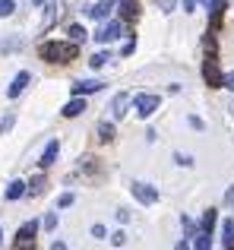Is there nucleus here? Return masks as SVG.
Segmentation results:
<instances>
[{
	"mask_svg": "<svg viewBox=\"0 0 234 250\" xmlns=\"http://www.w3.org/2000/svg\"><path fill=\"white\" fill-rule=\"evenodd\" d=\"M111 10H114V3H111V0H98V3H95L92 10H89V16H92V19H105Z\"/></svg>",
	"mask_w": 234,
	"mask_h": 250,
	"instance_id": "obj_12",
	"label": "nucleus"
},
{
	"mask_svg": "<svg viewBox=\"0 0 234 250\" xmlns=\"http://www.w3.org/2000/svg\"><path fill=\"white\" fill-rule=\"evenodd\" d=\"M184 13H193V0H184Z\"/></svg>",
	"mask_w": 234,
	"mask_h": 250,
	"instance_id": "obj_31",
	"label": "nucleus"
},
{
	"mask_svg": "<svg viewBox=\"0 0 234 250\" xmlns=\"http://www.w3.org/2000/svg\"><path fill=\"white\" fill-rule=\"evenodd\" d=\"M196 250H212V234H199V238H196Z\"/></svg>",
	"mask_w": 234,
	"mask_h": 250,
	"instance_id": "obj_19",
	"label": "nucleus"
},
{
	"mask_svg": "<svg viewBox=\"0 0 234 250\" xmlns=\"http://www.w3.org/2000/svg\"><path fill=\"white\" fill-rule=\"evenodd\" d=\"M57 152H60V143H57V140H51L48 146H44L41 162H38V165H41V168H51V165H54V159H57Z\"/></svg>",
	"mask_w": 234,
	"mask_h": 250,
	"instance_id": "obj_7",
	"label": "nucleus"
},
{
	"mask_svg": "<svg viewBox=\"0 0 234 250\" xmlns=\"http://www.w3.org/2000/svg\"><path fill=\"white\" fill-rule=\"evenodd\" d=\"M29 190H25V184L22 181H13L10 187H6V200H19V196H25Z\"/></svg>",
	"mask_w": 234,
	"mask_h": 250,
	"instance_id": "obj_15",
	"label": "nucleus"
},
{
	"mask_svg": "<svg viewBox=\"0 0 234 250\" xmlns=\"http://www.w3.org/2000/svg\"><path fill=\"white\" fill-rule=\"evenodd\" d=\"M41 190H44V177H35V181L29 184V193H32V196H38Z\"/></svg>",
	"mask_w": 234,
	"mask_h": 250,
	"instance_id": "obj_20",
	"label": "nucleus"
},
{
	"mask_svg": "<svg viewBox=\"0 0 234 250\" xmlns=\"http://www.w3.org/2000/svg\"><path fill=\"white\" fill-rule=\"evenodd\" d=\"M117 6H120L123 19H136L139 16V3H136V0H117Z\"/></svg>",
	"mask_w": 234,
	"mask_h": 250,
	"instance_id": "obj_11",
	"label": "nucleus"
},
{
	"mask_svg": "<svg viewBox=\"0 0 234 250\" xmlns=\"http://www.w3.org/2000/svg\"><path fill=\"white\" fill-rule=\"evenodd\" d=\"M0 238H3V231H0Z\"/></svg>",
	"mask_w": 234,
	"mask_h": 250,
	"instance_id": "obj_33",
	"label": "nucleus"
},
{
	"mask_svg": "<svg viewBox=\"0 0 234 250\" xmlns=\"http://www.w3.org/2000/svg\"><path fill=\"white\" fill-rule=\"evenodd\" d=\"M105 83H98V80H79L73 85V95H89V92H98Z\"/></svg>",
	"mask_w": 234,
	"mask_h": 250,
	"instance_id": "obj_10",
	"label": "nucleus"
},
{
	"mask_svg": "<svg viewBox=\"0 0 234 250\" xmlns=\"http://www.w3.org/2000/svg\"><path fill=\"white\" fill-rule=\"evenodd\" d=\"M35 234H38V222L32 219V222H25V225L16 231V244H13V247H16V250H32V247H35Z\"/></svg>",
	"mask_w": 234,
	"mask_h": 250,
	"instance_id": "obj_2",
	"label": "nucleus"
},
{
	"mask_svg": "<svg viewBox=\"0 0 234 250\" xmlns=\"http://www.w3.org/2000/svg\"><path fill=\"white\" fill-rule=\"evenodd\" d=\"M29 80H32V76L25 73V70H22V73H16V76H13V83H10V89H6V95H10V98H16L19 92H22L25 85H29Z\"/></svg>",
	"mask_w": 234,
	"mask_h": 250,
	"instance_id": "obj_8",
	"label": "nucleus"
},
{
	"mask_svg": "<svg viewBox=\"0 0 234 250\" xmlns=\"http://www.w3.org/2000/svg\"><path fill=\"white\" fill-rule=\"evenodd\" d=\"M177 250H190V247H187V244H177Z\"/></svg>",
	"mask_w": 234,
	"mask_h": 250,
	"instance_id": "obj_32",
	"label": "nucleus"
},
{
	"mask_svg": "<svg viewBox=\"0 0 234 250\" xmlns=\"http://www.w3.org/2000/svg\"><path fill=\"white\" fill-rule=\"evenodd\" d=\"M51 250H67V244H63V241H54V244H51Z\"/></svg>",
	"mask_w": 234,
	"mask_h": 250,
	"instance_id": "obj_30",
	"label": "nucleus"
},
{
	"mask_svg": "<svg viewBox=\"0 0 234 250\" xmlns=\"http://www.w3.org/2000/svg\"><path fill=\"white\" fill-rule=\"evenodd\" d=\"M212 228H215V209H206V215H203V231L212 234Z\"/></svg>",
	"mask_w": 234,
	"mask_h": 250,
	"instance_id": "obj_17",
	"label": "nucleus"
},
{
	"mask_svg": "<svg viewBox=\"0 0 234 250\" xmlns=\"http://www.w3.org/2000/svg\"><path fill=\"white\" fill-rule=\"evenodd\" d=\"M38 54L48 63H70L76 57V42H44Z\"/></svg>",
	"mask_w": 234,
	"mask_h": 250,
	"instance_id": "obj_1",
	"label": "nucleus"
},
{
	"mask_svg": "<svg viewBox=\"0 0 234 250\" xmlns=\"http://www.w3.org/2000/svg\"><path fill=\"white\" fill-rule=\"evenodd\" d=\"M123 35V25L120 22H105V25H101V29L98 32H95V38H98V42H114V38H120Z\"/></svg>",
	"mask_w": 234,
	"mask_h": 250,
	"instance_id": "obj_5",
	"label": "nucleus"
},
{
	"mask_svg": "<svg viewBox=\"0 0 234 250\" xmlns=\"http://www.w3.org/2000/svg\"><path fill=\"white\" fill-rule=\"evenodd\" d=\"M225 6H228V0H209V13H212V25H218V19H222Z\"/></svg>",
	"mask_w": 234,
	"mask_h": 250,
	"instance_id": "obj_14",
	"label": "nucleus"
},
{
	"mask_svg": "<svg viewBox=\"0 0 234 250\" xmlns=\"http://www.w3.org/2000/svg\"><path fill=\"white\" fill-rule=\"evenodd\" d=\"M89 63H92L95 70H98V67H105V63H108V54H95V57H92Z\"/></svg>",
	"mask_w": 234,
	"mask_h": 250,
	"instance_id": "obj_24",
	"label": "nucleus"
},
{
	"mask_svg": "<svg viewBox=\"0 0 234 250\" xmlns=\"http://www.w3.org/2000/svg\"><path fill=\"white\" fill-rule=\"evenodd\" d=\"M70 38H73V42H82V38H86V29H82V25H70Z\"/></svg>",
	"mask_w": 234,
	"mask_h": 250,
	"instance_id": "obj_22",
	"label": "nucleus"
},
{
	"mask_svg": "<svg viewBox=\"0 0 234 250\" xmlns=\"http://www.w3.org/2000/svg\"><path fill=\"white\" fill-rule=\"evenodd\" d=\"M174 6H177V0H158V10L161 13H171Z\"/></svg>",
	"mask_w": 234,
	"mask_h": 250,
	"instance_id": "obj_23",
	"label": "nucleus"
},
{
	"mask_svg": "<svg viewBox=\"0 0 234 250\" xmlns=\"http://www.w3.org/2000/svg\"><path fill=\"white\" fill-rule=\"evenodd\" d=\"M130 190H133V196L139 203H146V206H152V203L158 200V190L149 187V184H142V181H133V184H130Z\"/></svg>",
	"mask_w": 234,
	"mask_h": 250,
	"instance_id": "obj_3",
	"label": "nucleus"
},
{
	"mask_svg": "<svg viewBox=\"0 0 234 250\" xmlns=\"http://www.w3.org/2000/svg\"><path fill=\"white\" fill-rule=\"evenodd\" d=\"M82 111H86V102H82L79 95H76L73 102H67V104H63V117H76V114H82Z\"/></svg>",
	"mask_w": 234,
	"mask_h": 250,
	"instance_id": "obj_13",
	"label": "nucleus"
},
{
	"mask_svg": "<svg viewBox=\"0 0 234 250\" xmlns=\"http://www.w3.org/2000/svg\"><path fill=\"white\" fill-rule=\"evenodd\" d=\"M57 206H60V209H67V206H73V193H63V196H60V200H57Z\"/></svg>",
	"mask_w": 234,
	"mask_h": 250,
	"instance_id": "obj_25",
	"label": "nucleus"
},
{
	"mask_svg": "<svg viewBox=\"0 0 234 250\" xmlns=\"http://www.w3.org/2000/svg\"><path fill=\"white\" fill-rule=\"evenodd\" d=\"M222 238H225V250H234V222L228 219L222 228Z\"/></svg>",
	"mask_w": 234,
	"mask_h": 250,
	"instance_id": "obj_16",
	"label": "nucleus"
},
{
	"mask_svg": "<svg viewBox=\"0 0 234 250\" xmlns=\"http://www.w3.org/2000/svg\"><path fill=\"white\" fill-rule=\"evenodd\" d=\"M203 76H206V83L209 85H225V76L218 73V63H215V57H209V61H206V67H203Z\"/></svg>",
	"mask_w": 234,
	"mask_h": 250,
	"instance_id": "obj_6",
	"label": "nucleus"
},
{
	"mask_svg": "<svg viewBox=\"0 0 234 250\" xmlns=\"http://www.w3.org/2000/svg\"><path fill=\"white\" fill-rule=\"evenodd\" d=\"M174 162H177V165H193L190 155H174Z\"/></svg>",
	"mask_w": 234,
	"mask_h": 250,
	"instance_id": "obj_28",
	"label": "nucleus"
},
{
	"mask_svg": "<svg viewBox=\"0 0 234 250\" xmlns=\"http://www.w3.org/2000/svg\"><path fill=\"white\" fill-rule=\"evenodd\" d=\"M127 108H130V95H127V92L114 95V102H111V114H114V117H123V114H127Z\"/></svg>",
	"mask_w": 234,
	"mask_h": 250,
	"instance_id": "obj_9",
	"label": "nucleus"
},
{
	"mask_svg": "<svg viewBox=\"0 0 234 250\" xmlns=\"http://www.w3.org/2000/svg\"><path fill=\"white\" fill-rule=\"evenodd\" d=\"M44 228H48V231H54V228H57V215H54V212L44 215Z\"/></svg>",
	"mask_w": 234,
	"mask_h": 250,
	"instance_id": "obj_26",
	"label": "nucleus"
},
{
	"mask_svg": "<svg viewBox=\"0 0 234 250\" xmlns=\"http://www.w3.org/2000/svg\"><path fill=\"white\" fill-rule=\"evenodd\" d=\"M111 241H114V247H120L123 241H127V234H123V231H117V234H111Z\"/></svg>",
	"mask_w": 234,
	"mask_h": 250,
	"instance_id": "obj_27",
	"label": "nucleus"
},
{
	"mask_svg": "<svg viewBox=\"0 0 234 250\" xmlns=\"http://www.w3.org/2000/svg\"><path fill=\"white\" fill-rule=\"evenodd\" d=\"M98 140H101V143L114 140V127H111V124H101V127H98Z\"/></svg>",
	"mask_w": 234,
	"mask_h": 250,
	"instance_id": "obj_18",
	"label": "nucleus"
},
{
	"mask_svg": "<svg viewBox=\"0 0 234 250\" xmlns=\"http://www.w3.org/2000/svg\"><path fill=\"white\" fill-rule=\"evenodd\" d=\"M133 104H136V114L139 117H149L158 111V95H136Z\"/></svg>",
	"mask_w": 234,
	"mask_h": 250,
	"instance_id": "obj_4",
	"label": "nucleus"
},
{
	"mask_svg": "<svg viewBox=\"0 0 234 250\" xmlns=\"http://www.w3.org/2000/svg\"><path fill=\"white\" fill-rule=\"evenodd\" d=\"M225 89H231V92H234V73L225 76Z\"/></svg>",
	"mask_w": 234,
	"mask_h": 250,
	"instance_id": "obj_29",
	"label": "nucleus"
},
{
	"mask_svg": "<svg viewBox=\"0 0 234 250\" xmlns=\"http://www.w3.org/2000/svg\"><path fill=\"white\" fill-rule=\"evenodd\" d=\"M13 10H16L13 0H0V16H13Z\"/></svg>",
	"mask_w": 234,
	"mask_h": 250,
	"instance_id": "obj_21",
	"label": "nucleus"
}]
</instances>
